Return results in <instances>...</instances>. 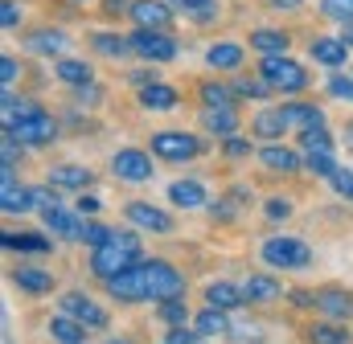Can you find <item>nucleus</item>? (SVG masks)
Instances as JSON below:
<instances>
[{"label":"nucleus","mask_w":353,"mask_h":344,"mask_svg":"<svg viewBox=\"0 0 353 344\" xmlns=\"http://www.w3.org/2000/svg\"><path fill=\"white\" fill-rule=\"evenodd\" d=\"M267 90H271V83H255V78L234 83V94H243V98H267Z\"/></svg>","instance_id":"c03bdc74"},{"label":"nucleus","mask_w":353,"mask_h":344,"mask_svg":"<svg viewBox=\"0 0 353 344\" xmlns=\"http://www.w3.org/2000/svg\"><path fill=\"white\" fill-rule=\"evenodd\" d=\"M140 270H144V283H148V299H173V295L185 291V275L169 262H161V258L140 262Z\"/></svg>","instance_id":"39448f33"},{"label":"nucleus","mask_w":353,"mask_h":344,"mask_svg":"<svg viewBox=\"0 0 353 344\" xmlns=\"http://www.w3.org/2000/svg\"><path fill=\"white\" fill-rule=\"evenodd\" d=\"M17 78H21V66H17L12 58H0V83H4V86H12Z\"/></svg>","instance_id":"603ef678"},{"label":"nucleus","mask_w":353,"mask_h":344,"mask_svg":"<svg viewBox=\"0 0 353 344\" xmlns=\"http://www.w3.org/2000/svg\"><path fill=\"white\" fill-rule=\"evenodd\" d=\"M107 291H111L115 299H123V303H136V299H148V283H144V270H140V262H136L132 270H123V275H115V279H107Z\"/></svg>","instance_id":"9d476101"},{"label":"nucleus","mask_w":353,"mask_h":344,"mask_svg":"<svg viewBox=\"0 0 353 344\" xmlns=\"http://www.w3.org/2000/svg\"><path fill=\"white\" fill-rule=\"evenodd\" d=\"M62 312H66V316H74V320H79V324H87V328H103V324H107V312H103V308H94V299H87L83 291L62 295Z\"/></svg>","instance_id":"9b49d317"},{"label":"nucleus","mask_w":353,"mask_h":344,"mask_svg":"<svg viewBox=\"0 0 353 344\" xmlns=\"http://www.w3.org/2000/svg\"><path fill=\"white\" fill-rule=\"evenodd\" d=\"M300 144H304V152H333V140H329L325 123H316V127H304V131H300Z\"/></svg>","instance_id":"f704fd0d"},{"label":"nucleus","mask_w":353,"mask_h":344,"mask_svg":"<svg viewBox=\"0 0 353 344\" xmlns=\"http://www.w3.org/2000/svg\"><path fill=\"white\" fill-rule=\"evenodd\" d=\"M41 217H46V230H54V234H62V238H83V222H79V213H70V209H41Z\"/></svg>","instance_id":"dca6fc26"},{"label":"nucleus","mask_w":353,"mask_h":344,"mask_svg":"<svg viewBox=\"0 0 353 344\" xmlns=\"http://www.w3.org/2000/svg\"><path fill=\"white\" fill-rule=\"evenodd\" d=\"M321 12H325L329 21L350 25V21H353V0H321Z\"/></svg>","instance_id":"ea45409f"},{"label":"nucleus","mask_w":353,"mask_h":344,"mask_svg":"<svg viewBox=\"0 0 353 344\" xmlns=\"http://www.w3.org/2000/svg\"><path fill=\"white\" fill-rule=\"evenodd\" d=\"M263 213L271 222H283V217H292V201H283V197H271L263 205Z\"/></svg>","instance_id":"49530a36"},{"label":"nucleus","mask_w":353,"mask_h":344,"mask_svg":"<svg viewBox=\"0 0 353 344\" xmlns=\"http://www.w3.org/2000/svg\"><path fill=\"white\" fill-rule=\"evenodd\" d=\"M12 283H17L21 291H29V295H46V291L54 287V275H46V270H37V266H17V270H12Z\"/></svg>","instance_id":"4be33fe9"},{"label":"nucleus","mask_w":353,"mask_h":344,"mask_svg":"<svg viewBox=\"0 0 353 344\" xmlns=\"http://www.w3.org/2000/svg\"><path fill=\"white\" fill-rule=\"evenodd\" d=\"M345 144H350V148H353V119H350V123H345Z\"/></svg>","instance_id":"bf43d9fd"},{"label":"nucleus","mask_w":353,"mask_h":344,"mask_svg":"<svg viewBox=\"0 0 353 344\" xmlns=\"http://www.w3.org/2000/svg\"><path fill=\"white\" fill-rule=\"evenodd\" d=\"M329 184H333L341 197H350V201H353V169H337L333 176H329Z\"/></svg>","instance_id":"a18cd8bd"},{"label":"nucleus","mask_w":353,"mask_h":344,"mask_svg":"<svg viewBox=\"0 0 353 344\" xmlns=\"http://www.w3.org/2000/svg\"><path fill=\"white\" fill-rule=\"evenodd\" d=\"M201 123H205V131H214V136H234L239 111H234V107H205Z\"/></svg>","instance_id":"aec40b11"},{"label":"nucleus","mask_w":353,"mask_h":344,"mask_svg":"<svg viewBox=\"0 0 353 344\" xmlns=\"http://www.w3.org/2000/svg\"><path fill=\"white\" fill-rule=\"evenodd\" d=\"M111 234H115V230H107V226H99V222H87L79 242H87V246H103V242H111Z\"/></svg>","instance_id":"79ce46f5"},{"label":"nucleus","mask_w":353,"mask_h":344,"mask_svg":"<svg viewBox=\"0 0 353 344\" xmlns=\"http://www.w3.org/2000/svg\"><path fill=\"white\" fill-rule=\"evenodd\" d=\"M128 222L140 226V230H152V234H169V230H173V217L161 213V209L148 205V201H132V205H128Z\"/></svg>","instance_id":"f8f14e48"},{"label":"nucleus","mask_w":353,"mask_h":344,"mask_svg":"<svg viewBox=\"0 0 353 344\" xmlns=\"http://www.w3.org/2000/svg\"><path fill=\"white\" fill-rule=\"evenodd\" d=\"M201 98H205V107H234V90L222 83H205L201 86Z\"/></svg>","instance_id":"4c0bfd02"},{"label":"nucleus","mask_w":353,"mask_h":344,"mask_svg":"<svg viewBox=\"0 0 353 344\" xmlns=\"http://www.w3.org/2000/svg\"><path fill=\"white\" fill-rule=\"evenodd\" d=\"M128 41H132V50H136L140 58H148V62H173L176 58V41L169 33H161V29H136Z\"/></svg>","instance_id":"0eeeda50"},{"label":"nucleus","mask_w":353,"mask_h":344,"mask_svg":"<svg viewBox=\"0 0 353 344\" xmlns=\"http://www.w3.org/2000/svg\"><path fill=\"white\" fill-rule=\"evenodd\" d=\"M173 8H181V12H193L197 21H205V17H214V0H169Z\"/></svg>","instance_id":"a19ab883"},{"label":"nucleus","mask_w":353,"mask_h":344,"mask_svg":"<svg viewBox=\"0 0 353 344\" xmlns=\"http://www.w3.org/2000/svg\"><path fill=\"white\" fill-rule=\"evenodd\" d=\"M111 172H115L119 180L144 184V180H152V160H148V152H140V148H123V152H115Z\"/></svg>","instance_id":"6e6552de"},{"label":"nucleus","mask_w":353,"mask_h":344,"mask_svg":"<svg viewBox=\"0 0 353 344\" xmlns=\"http://www.w3.org/2000/svg\"><path fill=\"white\" fill-rule=\"evenodd\" d=\"M259 74H263V83H271V90H283V94H300L308 86V70L283 54H267Z\"/></svg>","instance_id":"f03ea898"},{"label":"nucleus","mask_w":353,"mask_h":344,"mask_svg":"<svg viewBox=\"0 0 353 344\" xmlns=\"http://www.w3.org/2000/svg\"><path fill=\"white\" fill-rule=\"evenodd\" d=\"M50 184H58V189H87V184H90V172L79 169V164H62V169L50 172Z\"/></svg>","instance_id":"7c9ffc66"},{"label":"nucleus","mask_w":353,"mask_h":344,"mask_svg":"<svg viewBox=\"0 0 353 344\" xmlns=\"http://www.w3.org/2000/svg\"><path fill=\"white\" fill-rule=\"evenodd\" d=\"M243 295H247V299H279L283 287H279V279H271V275H251V279L243 283Z\"/></svg>","instance_id":"cd10ccee"},{"label":"nucleus","mask_w":353,"mask_h":344,"mask_svg":"<svg viewBox=\"0 0 353 344\" xmlns=\"http://www.w3.org/2000/svg\"><path fill=\"white\" fill-rule=\"evenodd\" d=\"M259 160H263L271 172H288V176L300 172V156H296L292 148H283V144H263V148H259Z\"/></svg>","instance_id":"f3484780"},{"label":"nucleus","mask_w":353,"mask_h":344,"mask_svg":"<svg viewBox=\"0 0 353 344\" xmlns=\"http://www.w3.org/2000/svg\"><path fill=\"white\" fill-rule=\"evenodd\" d=\"M247 152H251V144H247L243 136H226V156H230V160H239V156H247Z\"/></svg>","instance_id":"3c124183"},{"label":"nucleus","mask_w":353,"mask_h":344,"mask_svg":"<svg viewBox=\"0 0 353 344\" xmlns=\"http://www.w3.org/2000/svg\"><path fill=\"white\" fill-rule=\"evenodd\" d=\"M152 152L161 160H193V156L205 152V144L197 136H189V131H157L152 136Z\"/></svg>","instance_id":"423d86ee"},{"label":"nucleus","mask_w":353,"mask_h":344,"mask_svg":"<svg viewBox=\"0 0 353 344\" xmlns=\"http://www.w3.org/2000/svg\"><path fill=\"white\" fill-rule=\"evenodd\" d=\"M165 344H205V336H201V332H189V328L181 324V328H173V332L165 336Z\"/></svg>","instance_id":"09e8293b"},{"label":"nucleus","mask_w":353,"mask_h":344,"mask_svg":"<svg viewBox=\"0 0 353 344\" xmlns=\"http://www.w3.org/2000/svg\"><path fill=\"white\" fill-rule=\"evenodd\" d=\"M161 316H165V324L181 328V324L189 320V308H185V299H181V295H173V299H161Z\"/></svg>","instance_id":"58836bf2"},{"label":"nucleus","mask_w":353,"mask_h":344,"mask_svg":"<svg viewBox=\"0 0 353 344\" xmlns=\"http://www.w3.org/2000/svg\"><path fill=\"white\" fill-rule=\"evenodd\" d=\"M243 287H234V283H210L205 287V303L210 308H222V312H234V308H243Z\"/></svg>","instance_id":"a211bd4d"},{"label":"nucleus","mask_w":353,"mask_h":344,"mask_svg":"<svg viewBox=\"0 0 353 344\" xmlns=\"http://www.w3.org/2000/svg\"><path fill=\"white\" fill-rule=\"evenodd\" d=\"M58 78H62L66 86H90L94 74H90L87 62H79V58H62V62H58Z\"/></svg>","instance_id":"c756f323"},{"label":"nucleus","mask_w":353,"mask_h":344,"mask_svg":"<svg viewBox=\"0 0 353 344\" xmlns=\"http://www.w3.org/2000/svg\"><path fill=\"white\" fill-rule=\"evenodd\" d=\"M288 127H292V123H288L283 107H279V111H259V115H255V136H259V140H279Z\"/></svg>","instance_id":"a878e982"},{"label":"nucleus","mask_w":353,"mask_h":344,"mask_svg":"<svg viewBox=\"0 0 353 344\" xmlns=\"http://www.w3.org/2000/svg\"><path fill=\"white\" fill-rule=\"evenodd\" d=\"M58 184H46V189H29V201H33V209H54L58 205V193H54Z\"/></svg>","instance_id":"37998d69"},{"label":"nucleus","mask_w":353,"mask_h":344,"mask_svg":"<svg viewBox=\"0 0 353 344\" xmlns=\"http://www.w3.org/2000/svg\"><path fill=\"white\" fill-rule=\"evenodd\" d=\"M341 41H345V45H353V21L345 25V37H341Z\"/></svg>","instance_id":"4d7b16f0"},{"label":"nucleus","mask_w":353,"mask_h":344,"mask_svg":"<svg viewBox=\"0 0 353 344\" xmlns=\"http://www.w3.org/2000/svg\"><path fill=\"white\" fill-rule=\"evenodd\" d=\"M283 115H288V123L292 127H316V123H325V115H321V107H312V103H288L283 107Z\"/></svg>","instance_id":"bb28decb"},{"label":"nucleus","mask_w":353,"mask_h":344,"mask_svg":"<svg viewBox=\"0 0 353 344\" xmlns=\"http://www.w3.org/2000/svg\"><path fill=\"white\" fill-rule=\"evenodd\" d=\"M90 45H94L99 54H107V58H123V54L132 50V41H123L119 33H94V37H90Z\"/></svg>","instance_id":"72a5a7b5"},{"label":"nucleus","mask_w":353,"mask_h":344,"mask_svg":"<svg viewBox=\"0 0 353 344\" xmlns=\"http://www.w3.org/2000/svg\"><path fill=\"white\" fill-rule=\"evenodd\" d=\"M33 54H41V58H58L70 41H66V33L62 29H37V33H29V41H25Z\"/></svg>","instance_id":"2eb2a0df"},{"label":"nucleus","mask_w":353,"mask_h":344,"mask_svg":"<svg viewBox=\"0 0 353 344\" xmlns=\"http://www.w3.org/2000/svg\"><path fill=\"white\" fill-rule=\"evenodd\" d=\"M271 4H279V8H296L300 0H271Z\"/></svg>","instance_id":"13d9d810"},{"label":"nucleus","mask_w":353,"mask_h":344,"mask_svg":"<svg viewBox=\"0 0 353 344\" xmlns=\"http://www.w3.org/2000/svg\"><path fill=\"white\" fill-rule=\"evenodd\" d=\"M103 12H111V17H128V12H132V0H103Z\"/></svg>","instance_id":"864d4df0"},{"label":"nucleus","mask_w":353,"mask_h":344,"mask_svg":"<svg viewBox=\"0 0 353 344\" xmlns=\"http://www.w3.org/2000/svg\"><path fill=\"white\" fill-rule=\"evenodd\" d=\"M107 344H132V341H107Z\"/></svg>","instance_id":"052dcab7"},{"label":"nucleus","mask_w":353,"mask_h":344,"mask_svg":"<svg viewBox=\"0 0 353 344\" xmlns=\"http://www.w3.org/2000/svg\"><path fill=\"white\" fill-rule=\"evenodd\" d=\"M316 312H325L329 320H345L353 316V295L341 287H321L316 291Z\"/></svg>","instance_id":"4468645a"},{"label":"nucleus","mask_w":353,"mask_h":344,"mask_svg":"<svg viewBox=\"0 0 353 344\" xmlns=\"http://www.w3.org/2000/svg\"><path fill=\"white\" fill-rule=\"evenodd\" d=\"M0 242H4V250H17V255H50V246H54V242L41 238V234H12V230H8Z\"/></svg>","instance_id":"412c9836"},{"label":"nucleus","mask_w":353,"mask_h":344,"mask_svg":"<svg viewBox=\"0 0 353 344\" xmlns=\"http://www.w3.org/2000/svg\"><path fill=\"white\" fill-rule=\"evenodd\" d=\"M304 169L312 172V176H333L337 160H333V152H304Z\"/></svg>","instance_id":"e433bc0d"},{"label":"nucleus","mask_w":353,"mask_h":344,"mask_svg":"<svg viewBox=\"0 0 353 344\" xmlns=\"http://www.w3.org/2000/svg\"><path fill=\"white\" fill-rule=\"evenodd\" d=\"M259 255H263L267 266H279V270H300V266L312 262L308 242H300V238H267L259 246Z\"/></svg>","instance_id":"20e7f679"},{"label":"nucleus","mask_w":353,"mask_h":344,"mask_svg":"<svg viewBox=\"0 0 353 344\" xmlns=\"http://www.w3.org/2000/svg\"><path fill=\"white\" fill-rule=\"evenodd\" d=\"M251 45L259 54H283L288 50V33H275V29H255L251 33Z\"/></svg>","instance_id":"473e14b6"},{"label":"nucleus","mask_w":353,"mask_h":344,"mask_svg":"<svg viewBox=\"0 0 353 344\" xmlns=\"http://www.w3.org/2000/svg\"><path fill=\"white\" fill-rule=\"evenodd\" d=\"M0 25H4V29H12V25H21V8H17L12 0H4V4H0Z\"/></svg>","instance_id":"8fccbe9b"},{"label":"nucleus","mask_w":353,"mask_h":344,"mask_svg":"<svg viewBox=\"0 0 353 344\" xmlns=\"http://www.w3.org/2000/svg\"><path fill=\"white\" fill-rule=\"evenodd\" d=\"M205 62H210L214 70H234V66L243 62V45H239V41H218V45L205 50Z\"/></svg>","instance_id":"5701e85b"},{"label":"nucleus","mask_w":353,"mask_h":344,"mask_svg":"<svg viewBox=\"0 0 353 344\" xmlns=\"http://www.w3.org/2000/svg\"><path fill=\"white\" fill-rule=\"evenodd\" d=\"M128 78H132L136 86H148V83H157V74H152V70H136V74H128Z\"/></svg>","instance_id":"6e6d98bb"},{"label":"nucleus","mask_w":353,"mask_h":344,"mask_svg":"<svg viewBox=\"0 0 353 344\" xmlns=\"http://www.w3.org/2000/svg\"><path fill=\"white\" fill-rule=\"evenodd\" d=\"M83 328H87V324H79V320H74V316H66V312L50 320V336H54V341H62V344H83V341H87V332H83Z\"/></svg>","instance_id":"393cba45"},{"label":"nucleus","mask_w":353,"mask_h":344,"mask_svg":"<svg viewBox=\"0 0 353 344\" xmlns=\"http://www.w3.org/2000/svg\"><path fill=\"white\" fill-rule=\"evenodd\" d=\"M197 332H201V336H222V332H226V312H222V308H205V312L197 316Z\"/></svg>","instance_id":"c9c22d12"},{"label":"nucleus","mask_w":353,"mask_h":344,"mask_svg":"<svg viewBox=\"0 0 353 344\" xmlns=\"http://www.w3.org/2000/svg\"><path fill=\"white\" fill-rule=\"evenodd\" d=\"M99 209H103V205H99L94 197H79V213H87V217H94Z\"/></svg>","instance_id":"5fc2aeb1"},{"label":"nucleus","mask_w":353,"mask_h":344,"mask_svg":"<svg viewBox=\"0 0 353 344\" xmlns=\"http://www.w3.org/2000/svg\"><path fill=\"white\" fill-rule=\"evenodd\" d=\"M136 262H140V250H136V246H128L119 234H111V242L94 246V255H90V270L107 283V279H115V275L132 270Z\"/></svg>","instance_id":"f257e3e1"},{"label":"nucleus","mask_w":353,"mask_h":344,"mask_svg":"<svg viewBox=\"0 0 353 344\" xmlns=\"http://www.w3.org/2000/svg\"><path fill=\"white\" fill-rule=\"evenodd\" d=\"M140 29H165L173 21V4L169 0H132V12H128Z\"/></svg>","instance_id":"1a4fd4ad"},{"label":"nucleus","mask_w":353,"mask_h":344,"mask_svg":"<svg viewBox=\"0 0 353 344\" xmlns=\"http://www.w3.org/2000/svg\"><path fill=\"white\" fill-rule=\"evenodd\" d=\"M308 344H353V336L341 324H312L308 328Z\"/></svg>","instance_id":"2f4dec72"},{"label":"nucleus","mask_w":353,"mask_h":344,"mask_svg":"<svg viewBox=\"0 0 353 344\" xmlns=\"http://www.w3.org/2000/svg\"><path fill=\"white\" fill-rule=\"evenodd\" d=\"M140 103H144L148 111H173L176 103H181V94L165 83H148V86H140Z\"/></svg>","instance_id":"6ab92c4d"},{"label":"nucleus","mask_w":353,"mask_h":344,"mask_svg":"<svg viewBox=\"0 0 353 344\" xmlns=\"http://www.w3.org/2000/svg\"><path fill=\"white\" fill-rule=\"evenodd\" d=\"M169 201L181 205V209H201L205 205V189L197 180H176L173 189H169Z\"/></svg>","instance_id":"b1692460"},{"label":"nucleus","mask_w":353,"mask_h":344,"mask_svg":"<svg viewBox=\"0 0 353 344\" xmlns=\"http://www.w3.org/2000/svg\"><path fill=\"white\" fill-rule=\"evenodd\" d=\"M4 136H12L17 144H33V148H41V144H50V140L58 136V123H54V115H50V111L29 107L12 127H4Z\"/></svg>","instance_id":"7ed1b4c3"},{"label":"nucleus","mask_w":353,"mask_h":344,"mask_svg":"<svg viewBox=\"0 0 353 344\" xmlns=\"http://www.w3.org/2000/svg\"><path fill=\"white\" fill-rule=\"evenodd\" d=\"M329 94H333V98H345V103H353V78H345V74L329 78Z\"/></svg>","instance_id":"de8ad7c7"},{"label":"nucleus","mask_w":353,"mask_h":344,"mask_svg":"<svg viewBox=\"0 0 353 344\" xmlns=\"http://www.w3.org/2000/svg\"><path fill=\"white\" fill-rule=\"evenodd\" d=\"M83 344H87V341H83Z\"/></svg>","instance_id":"680f3d73"},{"label":"nucleus","mask_w":353,"mask_h":344,"mask_svg":"<svg viewBox=\"0 0 353 344\" xmlns=\"http://www.w3.org/2000/svg\"><path fill=\"white\" fill-rule=\"evenodd\" d=\"M0 209H4V213H25V209H33L29 189H21V184H17V172H12V169L0 172Z\"/></svg>","instance_id":"ddd939ff"},{"label":"nucleus","mask_w":353,"mask_h":344,"mask_svg":"<svg viewBox=\"0 0 353 344\" xmlns=\"http://www.w3.org/2000/svg\"><path fill=\"white\" fill-rule=\"evenodd\" d=\"M345 50H350V45H345V41H333V37H316V41H312V58L325 62V66H341V62H345Z\"/></svg>","instance_id":"c85d7f7f"}]
</instances>
